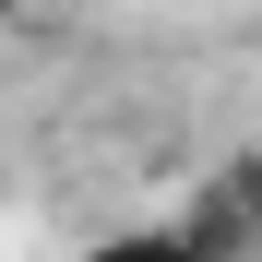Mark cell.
Listing matches in <instances>:
<instances>
[{"label": "cell", "mask_w": 262, "mask_h": 262, "mask_svg": "<svg viewBox=\"0 0 262 262\" xmlns=\"http://www.w3.org/2000/svg\"><path fill=\"white\" fill-rule=\"evenodd\" d=\"M227 179H238V203H250V238H262V143H250V155L227 167Z\"/></svg>", "instance_id": "obj_3"}, {"label": "cell", "mask_w": 262, "mask_h": 262, "mask_svg": "<svg viewBox=\"0 0 262 262\" xmlns=\"http://www.w3.org/2000/svg\"><path fill=\"white\" fill-rule=\"evenodd\" d=\"M0 12H24V0H0Z\"/></svg>", "instance_id": "obj_4"}, {"label": "cell", "mask_w": 262, "mask_h": 262, "mask_svg": "<svg viewBox=\"0 0 262 262\" xmlns=\"http://www.w3.org/2000/svg\"><path fill=\"white\" fill-rule=\"evenodd\" d=\"M167 227H179V250H191V262H262V238H250V203H238V179H227V167H214V179H203L179 214H167Z\"/></svg>", "instance_id": "obj_1"}, {"label": "cell", "mask_w": 262, "mask_h": 262, "mask_svg": "<svg viewBox=\"0 0 262 262\" xmlns=\"http://www.w3.org/2000/svg\"><path fill=\"white\" fill-rule=\"evenodd\" d=\"M83 262H191V250H179V227H107Z\"/></svg>", "instance_id": "obj_2"}]
</instances>
